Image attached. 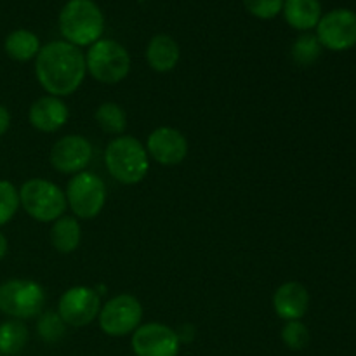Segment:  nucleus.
Returning <instances> with one entry per match:
<instances>
[{"label": "nucleus", "instance_id": "obj_1", "mask_svg": "<svg viewBox=\"0 0 356 356\" xmlns=\"http://www.w3.org/2000/svg\"><path fill=\"white\" fill-rule=\"evenodd\" d=\"M35 75L49 96H72L87 75L86 56L65 40L49 42L35 58Z\"/></svg>", "mask_w": 356, "mask_h": 356}, {"label": "nucleus", "instance_id": "obj_2", "mask_svg": "<svg viewBox=\"0 0 356 356\" xmlns=\"http://www.w3.org/2000/svg\"><path fill=\"white\" fill-rule=\"evenodd\" d=\"M108 174L125 186L141 183L149 170V156L145 145L132 136H117L104 149Z\"/></svg>", "mask_w": 356, "mask_h": 356}, {"label": "nucleus", "instance_id": "obj_3", "mask_svg": "<svg viewBox=\"0 0 356 356\" xmlns=\"http://www.w3.org/2000/svg\"><path fill=\"white\" fill-rule=\"evenodd\" d=\"M59 31L68 44L90 47L104 31V16L92 0H68L59 13Z\"/></svg>", "mask_w": 356, "mask_h": 356}, {"label": "nucleus", "instance_id": "obj_4", "mask_svg": "<svg viewBox=\"0 0 356 356\" xmlns=\"http://www.w3.org/2000/svg\"><path fill=\"white\" fill-rule=\"evenodd\" d=\"M19 205L38 222H54L65 216L68 207L65 191L42 177H31L19 188Z\"/></svg>", "mask_w": 356, "mask_h": 356}, {"label": "nucleus", "instance_id": "obj_5", "mask_svg": "<svg viewBox=\"0 0 356 356\" xmlns=\"http://www.w3.org/2000/svg\"><path fill=\"white\" fill-rule=\"evenodd\" d=\"M86 68L96 82L115 86L127 79L131 72V56L117 40L99 38L87 51Z\"/></svg>", "mask_w": 356, "mask_h": 356}, {"label": "nucleus", "instance_id": "obj_6", "mask_svg": "<svg viewBox=\"0 0 356 356\" xmlns=\"http://www.w3.org/2000/svg\"><path fill=\"white\" fill-rule=\"evenodd\" d=\"M45 291L38 282L14 278L0 285V312L14 320H28L42 315Z\"/></svg>", "mask_w": 356, "mask_h": 356}, {"label": "nucleus", "instance_id": "obj_7", "mask_svg": "<svg viewBox=\"0 0 356 356\" xmlns=\"http://www.w3.org/2000/svg\"><path fill=\"white\" fill-rule=\"evenodd\" d=\"M66 204L76 219H94L106 204V184L97 174L82 170L68 181Z\"/></svg>", "mask_w": 356, "mask_h": 356}, {"label": "nucleus", "instance_id": "obj_8", "mask_svg": "<svg viewBox=\"0 0 356 356\" xmlns=\"http://www.w3.org/2000/svg\"><path fill=\"white\" fill-rule=\"evenodd\" d=\"M143 306L132 294H118L103 302L97 315L99 329L110 337L132 336L141 325Z\"/></svg>", "mask_w": 356, "mask_h": 356}, {"label": "nucleus", "instance_id": "obj_9", "mask_svg": "<svg viewBox=\"0 0 356 356\" xmlns=\"http://www.w3.org/2000/svg\"><path fill=\"white\" fill-rule=\"evenodd\" d=\"M101 294L87 285H76L63 292L58 301V315L70 327H86L101 312Z\"/></svg>", "mask_w": 356, "mask_h": 356}, {"label": "nucleus", "instance_id": "obj_10", "mask_svg": "<svg viewBox=\"0 0 356 356\" xmlns=\"http://www.w3.org/2000/svg\"><path fill=\"white\" fill-rule=\"evenodd\" d=\"M316 38L329 51H348L356 45V13L334 9L323 14L316 24Z\"/></svg>", "mask_w": 356, "mask_h": 356}, {"label": "nucleus", "instance_id": "obj_11", "mask_svg": "<svg viewBox=\"0 0 356 356\" xmlns=\"http://www.w3.org/2000/svg\"><path fill=\"white\" fill-rule=\"evenodd\" d=\"M131 346L136 356H177L181 341L169 325L149 322L132 332Z\"/></svg>", "mask_w": 356, "mask_h": 356}, {"label": "nucleus", "instance_id": "obj_12", "mask_svg": "<svg viewBox=\"0 0 356 356\" xmlns=\"http://www.w3.org/2000/svg\"><path fill=\"white\" fill-rule=\"evenodd\" d=\"M49 160L58 172L75 176L86 170L92 160V145L83 136L68 134L54 143Z\"/></svg>", "mask_w": 356, "mask_h": 356}, {"label": "nucleus", "instance_id": "obj_13", "mask_svg": "<svg viewBox=\"0 0 356 356\" xmlns=\"http://www.w3.org/2000/svg\"><path fill=\"white\" fill-rule=\"evenodd\" d=\"M146 152L152 160L165 167L179 165L188 156V139L181 131L174 127L155 129L146 139Z\"/></svg>", "mask_w": 356, "mask_h": 356}, {"label": "nucleus", "instance_id": "obj_14", "mask_svg": "<svg viewBox=\"0 0 356 356\" xmlns=\"http://www.w3.org/2000/svg\"><path fill=\"white\" fill-rule=\"evenodd\" d=\"M70 118V110L61 97L44 96L38 97L28 111V120L37 131L51 134L65 127Z\"/></svg>", "mask_w": 356, "mask_h": 356}, {"label": "nucleus", "instance_id": "obj_15", "mask_svg": "<svg viewBox=\"0 0 356 356\" xmlns=\"http://www.w3.org/2000/svg\"><path fill=\"white\" fill-rule=\"evenodd\" d=\"M309 308V292L299 282H285L275 291L273 309L284 322L301 320Z\"/></svg>", "mask_w": 356, "mask_h": 356}, {"label": "nucleus", "instance_id": "obj_16", "mask_svg": "<svg viewBox=\"0 0 356 356\" xmlns=\"http://www.w3.org/2000/svg\"><path fill=\"white\" fill-rule=\"evenodd\" d=\"M181 58L179 44L170 35L159 33L148 42L146 61L156 73H169L177 66Z\"/></svg>", "mask_w": 356, "mask_h": 356}, {"label": "nucleus", "instance_id": "obj_17", "mask_svg": "<svg viewBox=\"0 0 356 356\" xmlns=\"http://www.w3.org/2000/svg\"><path fill=\"white\" fill-rule=\"evenodd\" d=\"M282 13L294 30L309 31L322 17V6L320 0H285Z\"/></svg>", "mask_w": 356, "mask_h": 356}, {"label": "nucleus", "instance_id": "obj_18", "mask_svg": "<svg viewBox=\"0 0 356 356\" xmlns=\"http://www.w3.org/2000/svg\"><path fill=\"white\" fill-rule=\"evenodd\" d=\"M82 242V226L75 216H61L52 222L51 243L59 254H72Z\"/></svg>", "mask_w": 356, "mask_h": 356}, {"label": "nucleus", "instance_id": "obj_19", "mask_svg": "<svg viewBox=\"0 0 356 356\" xmlns=\"http://www.w3.org/2000/svg\"><path fill=\"white\" fill-rule=\"evenodd\" d=\"M3 47H6L7 56H9L10 59L19 63H26L37 58L42 45L33 31L14 30L13 33L7 35Z\"/></svg>", "mask_w": 356, "mask_h": 356}, {"label": "nucleus", "instance_id": "obj_20", "mask_svg": "<svg viewBox=\"0 0 356 356\" xmlns=\"http://www.w3.org/2000/svg\"><path fill=\"white\" fill-rule=\"evenodd\" d=\"M28 327L21 320H7L0 323V355H17L28 343Z\"/></svg>", "mask_w": 356, "mask_h": 356}, {"label": "nucleus", "instance_id": "obj_21", "mask_svg": "<svg viewBox=\"0 0 356 356\" xmlns=\"http://www.w3.org/2000/svg\"><path fill=\"white\" fill-rule=\"evenodd\" d=\"M97 125L104 134L110 136H122L127 129V113L124 108L117 103H103L97 106L96 113H94Z\"/></svg>", "mask_w": 356, "mask_h": 356}, {"label": "nucleus", "instance_id": "obj_22", "mask_svg": "<svg viewBox=\"0 0 356 356\" xmlns=\"http://www.w3.org/2000/svg\"><path fill=\"white\" fill-rule=\"evenodd\" d=\"M322 54V45H320L316 35L302 33L292 45L291 56L298 66H309L316 61Z\"/></svg>", "mask_w": 356, "mask_h": 356}, {"label": "nucleus", "instance_id": "obj_23", "mask_svg": "<svg viewBox=\"0 0 356 356\" xmlns=\"http://www.w3.org/2000/svg\"><path fill=\"white\" fill-rule=\"evenodd\" d=\"M37 332L45 343H58L66 332V323L63 322L58 312H45L38 315Z\"/></svg>", "mask_w": 356, "mask_h": 356}, {"label": "nucleus", "instance_id": "obj_24", "mask_svg": "<svg viewBox=\"0 0 356 356\" xmlns=\"http://www.w3.org/2000/svg\"><path fill=\"white\" fill-rule=\"evenodd\" d=\"M19 207V190L9 181L0 179V226L7 225Z\"/></svg>", "mask_w": 356, "mask_h": 356}, {"label": "nucleus", "instance_id": "obj_25", "mask_svg": "<svg viewBox=\"0 0 356 356\" xmlns=\"http://www.w3.org/2000/svg\"><path fill=\"white\" fill-rule=\"evenodd\" d=\"M282 341L285 346L292 351L305 350L309 344V330L301 320H292V322H285L284 329H282Z\"/></svg>", "mask_w": 356, "mask_h": 356}, {"label": "nucleus", "instance_id": "obj_26", "mask_svg": "<svg viewBox=\"0 0 356 356\" xmlns=\"http://www.w3.org/2000/svg\"><path fill=\"white\" fill-rule=\"evenodd\" d=\"M245 9L259 19H273L282 13L285 0H242Z\"/></svg>", "mask_w": 356, "mask_h": 356}, {"label": "nucleus", "instance_id": "obj_27", "mask_svg": "<svg viewBox=\"0 0 356 356\" xmlns=\"http://www.w3.org/2000/svg\"><path fill=\"white\" fill-rule=\"evenodd\" d=\"M10 127V113L6 106H0V136L6 134Z\"/></svg>", "mask_w": 356, "mask_h": 356}, {"label": "nucleus", "instance_id": "obj_28", "mask_svg": "<svg viewBox=\"0 0 356 356\" xmlns=\"http://www.w3.org/2000/svg\"><path fill=\"white\" fill-rule=\"evenodd\" d=\"M7 249H9V242H7V238L3 236V233L0 232V261L7 256Z\"/></svg>", "mask_w": 356, "mask_h": 356}, {"label": "nucleus", "instance_id": "obj_29", "mask_svg": "<svg viewBox=\"0 0 356 356\" xmlns=\"http://www.w3.org/2000/svg\"><path fill=\"white\" fill-rule=\"evenodd\" d=\"M0 356H2V355H0Z\"/></svg>", "mask_w": 356, "mask_h": 356}]
</instances>
